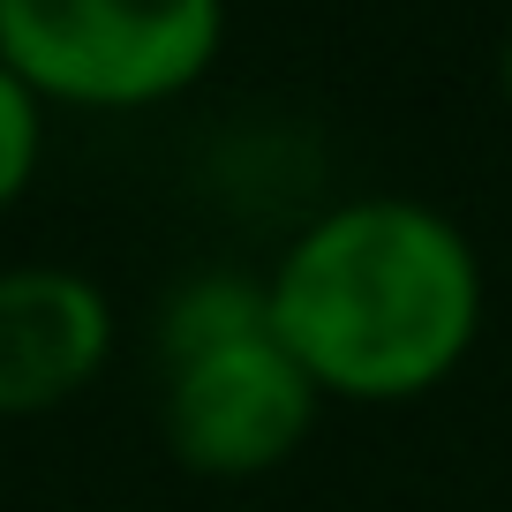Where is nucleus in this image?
<instances>
[{"label":"nucleus","mask_w":512,"mask_h":512,"mask_svg":"<svg viewBox=\"0 0 512 512\" xmlns=\"http://www.w3.org/2000/svg\"><path fill=\"white\" fill-rule=\"evenodd\" d=\"M272 332L324 400L400 407L467 369L482 339V256L422 196L317 211L264 279Z\"/></svg>","instance_id":"nucleus-1"},{"label":"nucleus","mask_w":512,"mask_h":512,"mask_svg":"<svg viewBox=\"0 0 512 512\" xmlns=\"http://www.w3.org/2000/svg\"><path fill=\"white\" fill-rule=\"evenodd\" d=\"M226 53V0H0V61L46 106L144 113Z\"/></svg>","instance_id":"nucleus-2"},{"label":"nucleus","mask_w":512,"mask_h":512,"mask_svg":"<svg viewBox=\"0 0 512 512\" xmlns=\"http://www.w3.org/2000/svg\"><path fill=\"white\" fill-rule=\"evenodd\" d=\"M317 407H324V392L279 347V332H256V339H234V347H211L196 362L166 369L159 430H166V452L189 475L256 482L309 445Z\"/></svg>","instance_id":"nucleus-3"},{"label":"nucleus","mask_w":512,"mask_h":512,"mask_svg":"<svg viewBox=\"0 0 512 512\" xmlns=\"http://www.w3.org/2000/svg\"><path fill=\"white\" fill-rule=\"evenodd\" d=\"M113 354V302L68 264L0 272V422L76 400Z\"/></svg>","instance_id":"nucleus-4"},{"label":"nucleus","mask_w":512,"mask_h":512,"mask_svg":"<svg viewBox=\"0 0 512 512\" xmlns=\"http://www.w3.org/2000/svg\"><path fill=\"white\" fill-rule=\"evenodd\" d=\"M256 332H272L264 279H249V272H189L159 309V369L196 362V354L256 339Z\"/></svg>","instance_id":"nucleus-5"},{"label":"nucleus","mask_w":512,"mask_h":512,"mask_svg":"<svg viewBox=\"0 0 512 512\" xmlns=\"http://www.w3.org/2000/svg\"><path fill=\"white\" fill-rule=\"evenodd\" d=\"M38 159H46V98L0 61V211L38 181Z\"/></svg>","instance_id":"nucleus-6"},{"label":"nucleus","mask_w":512,"mask_h":512,"mask_svg":"<svg viewBox=\"0 0 512 512\" xmlns=\"http://www.w3.org/2000/svg\"><path fill=\"white\" fill-rule=\"evenodd\" d=\"M497 91H505V106H512V31H505V46H497Z\"/></svg>","instance_id":"nucleus-7"}]
</instances>
